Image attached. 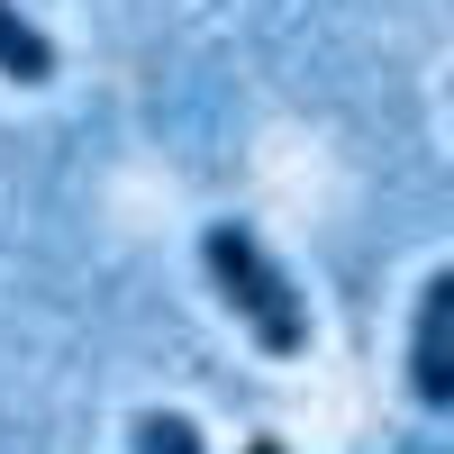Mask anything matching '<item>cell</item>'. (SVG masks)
<instances>
[{"instance_id": "obj_1", "label": "cell", "mask_w": 454, "mask_h": 454, "mask_svg": "<svg viewBox=\"0 0 454 454\" xmlns=\"http://www.w3.org/2000/svg\"><path fill=\"white\" fill-rule=\"evenodd\" d=\"M200 273H209V291L237 309V327L254 336L263 355L291 364L300 346H309V309H300L291 273L273 263V246H263L246 218H209V227H200Z\"/></svg>"}, {"instance_id": "obj_2", "label": "cell", "mask_w": 454, "mask_h": 454, "mask_svg": "<svg viewBox=\"0 0 454 454\" xmlns=\"http://www.w3.org/2000/svg\"><path fill=\"white\" fill-rule=\"evenodd\" d=\"M409 400L419 409H454V263H436L419 291V318H409Z\"/></svg>"}, {"instance_id": "obj_3", "label": "cell", "mask_w": 454, "mask_h": 454, "mask_svg": "<svg viewBox=\"0 0 454 454\" xmlns=\"http://www.w3.org/2000/svg\"><path fill=\"white\" fill-rule=\"evenodd\" d=\"M0 82H19V91L55 82V36L36 27L19 0H0Z\"/></svg>"}, {"instance_id": "obj_4", "label": "cell", "mask_w": 454, "mask_h": 454, "mask_svg": "<svg viewBox=\"0 0 454 454\" xmlns=\"http://www.w3.org/2000/svg\"><path fill=\"white\" fill-rule=\"evenodd\" d=\"M128 454H209L200 427L182 419V409H137L128 419Z\"/></svg>"}, {"instance_id": "obj_5", "label": "cell", "mask_w": 454, "mask_h": 454, "mask_svg": "<svg viewBox=\"0 0 454 454\" xmlns=\"http://www.w3.org/2000/svg\"><path fill=\"white\" fill-rule=\"evenodd\" d=\"M246 454H291V445L282 436H246Z\"/></svg>"}]
</instances>
